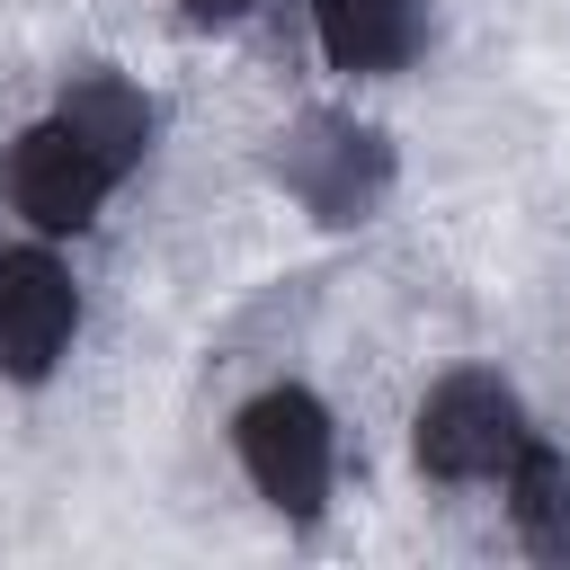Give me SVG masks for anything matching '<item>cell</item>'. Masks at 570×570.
<instances>
[{
  "label": "cell",
  "mask_w": 570,
  "mask_h": 570,
  "mask_svg": "<svg viewBox=\"0 0 570 570\" xmlns=\"http://www.w3.org/2000/svg\"><path fill=\"white\" fill-rule=\"evenodd\" d=\"M232 463L240 481L258 490L267 517L285 525H321L330 490H338V419L312 383H258L240 410H232Z\"/></svg>",
  "instance_id": "obj_1"
},
{
  "label": "cell",
  "mask_w": 570,
  "mask_h": 570,
  "mask_svg": "<svg viewBox=\"0 0 570 570\" xmlns=\"http://www.w3.org/2000/svg\"><path fill=\"white\" fill-rule=\"evenodd\" d=\"M525 445H534V419H525L517 383L490 374V365L436 374L419 392V410H410V463L428 481H445V490H499Z\"/></svg>",
  "instance_id": "obj_2"
},
{
  "label": "cell",
  "mask_w": 570,
  "mask_h": 570,
  "mask_svg": "<svg viewBox=\"0 0 570 570\" xmlns=\"http://www.w3.org/2000/svg\"><path fill=\"white\" fill-rule=\"evenodd\" d=\"M276 187L330 232L374 223L392 196V142H383V125H365L347 107H303L276 134Z\"/></svg>",
  "instance_id": "obj_3"
},
{
  "label": "cell",
  "mask_w": 570,
  "mask_h": 570,
  "mask_svg": "<svg viewBox=\"0 0 570 570\" xmlns=\"http://www.w3.org/2000/svg\"><path fill=\"white\" fill-rule=\"evenodd\" d=\"M125 187V169L71 125V116H36V125H18L9 134V151H0V196H9V214L36 232V240H80V232H98V214H107V196Z\"/></svg>",
  "instance_id": "obj_4"
},
{
  "label": "cell",
  "mask_w": 570,
  "mask_h": 570,
  "mask_svg": "<svg viewBox=\"0 0 570 570\" xmlns=\"http://www.w3.org/2000/svg\"><path fill=\"white\" fill-rule=\"evenodd\" d=\"M71 338H80V276H71V258L53 240H36V232L9 240L0 249V383H18V392L53 383Z\"/></svg>",
  "instance_id": "obj_5"
},
{
  "label": "cell",
  "mask_w": 570,
  "mask_h": 570,
  "mask_svg": "<svg viewBox=\"0 0 570 570\" xmlns=\"http://www.w3.org/2000/svg\"><path fill=\"white\" fill-rule=\"evenodd\" d=\"M312 45L338 80H392L428 45V0H312Z\"/></svg>",
  "instance_id": "obj_6"
},
{
  "label": "cell",
  "mask_w": 570,
  "mask_h": 570,
  "mask_svg": "<svg viewBox=\"0 0 570 570\" xmlns=\"http://www.w3.org/2000/svg\"><path fill=\"white\" fill-rule=\"evenodd\" d=\"M53 116H71L125 178L151 160V142H160V98L142 89V80H125V71H107V62H89V71H71L62 89H53Z\"/></svg>",
  "instance_id": "obj_7"
},
{
  "label": "cell",
  "mask_w": 570,
  "mask_h": 570,
  "mask_svg": "<svg viewBox=\"0 0 570 570\" xmlns=\"http://www.w3.org/2000/svg\"><path fill=\"white\" fill-rule=\"evenodd\" d=\"M499 499H508V525H517V543H525L534 561H570V454H561L543 428H534V445L508 463Z\"/></svg>",
  "instance_id": "obj_8"
},
{
  "label": "cell",
  "mask_w": 570,
  "mask_h": 570,
  "mask_svg": "<svg viewBox=\"0 0 570 570\" xmlns=\"http://www.w3.org/2000/svg\"><path fill=\"white\" fill-rule=\"evenodd\" d=\"M178 9H187V27H240L258 0H178Z\"/></svg>",
  "instance_id": "obj_9"
}]
</instances>
